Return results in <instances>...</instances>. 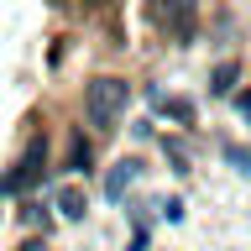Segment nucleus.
<instances>
[{"label":"nucleus","mask_w":251,"mask_h":251,"mask_svg":"<svg viewBox=\"0 0 251 251\" xmlns=\"http://www.w3.org/2000/svg\"><path fill=\"white\" fill-rule=\"evenodd\" d=\"M126 100H131V84L126 78H94L89 89H84V115H89V126H100V131H110V126L126 115Z\"/></svg>","instance_id":"f257e3e1"},{"label":"nucleus","mask_w":251,"mask_h":251,"mask_svg":"<svg viewBox=\"0 0 251 251\" xmlns=\"http://www.w3.org/2000/svg\"><path fill=\"white\" fill-rule=\"evenodd\" d=\"M42 162H47V141H42V136H31V141H26V152H21V162H16V168L0 178V194H26V188L42 178Z\"/></svg>","instance_id":"f03ea898"},{"label":"nucleus","mask_w":251,"mask_h":251,"mask_svg":"<svg viewBox=\"0 0 251 251\" xmlns=\"http://www.w3.org/2000/svg\"><path fill=\"white\" fill-rule=\"evenodd\" d=\"M194 11H199V0H162V21L173 37H194Z\"/></svg>","instance_id":"7ed1b4c3"},{"label":"nucleus","mask_w":251,"mask_h":251,"mask_svg":"<svg viewBox=\"0 0 251 251\" xmlns=\"http://www.w3.org/2000/svg\"><path fill=\"white\" fill-rule=\"evenodd\" d=\"M136 178H141V162H136V157H121V162H115V173L105 178V194H110V199H121Z\"/></svg>","instance_id":"20e7f679"},{"label":"nucleus","mask_w":251,"mask_h":251,"mask_svg":"<svg viewBox=\"0 0 251 251\" xmlns=\"http://www.w3.org/2000/svg\"><path fill=\"white\" fill-rule=\"evenodd\" d=\"M58 209H63V215H68V220H78V215H84V194H78V188L68 183V188H63V194H58Z\"/></svg>","instance_id":"39448f33"},{"label":"nucleus","mask_w":251,"mask_h":251,"mask_svg":"<svg viewBox=\"0 0 251 251\" xmlns=\"http://www.w3.org/2000/svg\"><path fill=\"white\" fill-rule=\"evenodd\" d=\"M235 74H241V68H235V63H220V68H215V84H209V89H215V94H230Z\"/></svg>","instance_id":"423d86ee"},{"label":"nucleus","mask_w":251,"mask_h":251,"mask_svg":"<svg viewBox=\"0 0 251 251\" xmlns=\"http://www.w3.org/2000/svg\"><path fill=\"white\" fill-rule=\"evenodd\" d=\"M225 157H230L241 173H251V147H225Z\"/></svg>","instance_id":"0eeeda50"},{"label":"nucleus","mask_w":251,"mask_h":251,"mask_svg":"<svg viewBox=\"0 0 251 251\" xmlns=\"http://www.w3.org/2000/svg\"><path fill=\"white\" fill-rule=\"evenodd\" d=\"M74 168H89V141H74Z\"/></svg>","instance_id":"6e6552de"},{"label":"nucleus","mask_w":251,"mask_h":251,"mask_svg":"<svg viewBox=\"0 0 251 251\" xmlns=\"http://www.w3.org/2000/svg\"><path fill=\"white\" fill-rule=\"evenodd\" d=\"M235 105H241V115H246V121H251V94H241V100H235Z\"/></svg>","instance_id":"1a4fd4ad"}]
</instances>
